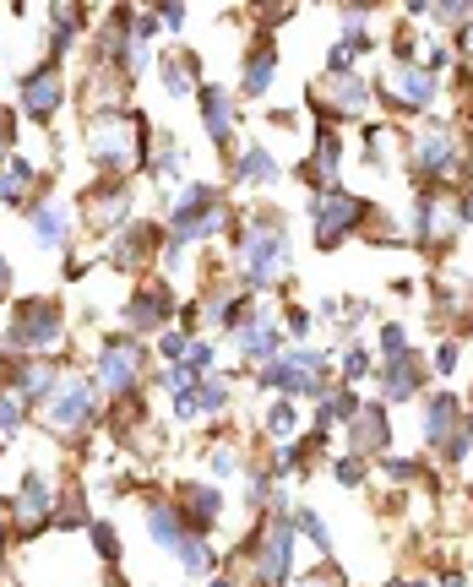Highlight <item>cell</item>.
<instances>
[{"label":"cell","mask_w":473,"mask_h":587,"mask_svg":"<svg viewBox=\"0 0 473 587\" xmlns=\"http://www.w3.org/2000/svg\"><path fill=\"white\" fill-rule=\"evenodd\" d=\"M82 142L98 169L147 164V120L131 115V109H93V120L82 126Z\"/></svg>","instance_id":"6da1fadb"},{"label":"cell","mask_w":473,"mask_h":587,"mask_svg":"<svg viewBox=\"0 0 473 587\" xmlns=\"http://www.w3.org/2000/svg\"><path fill=\"white\" fill-rule=\"evenodd\" d=\"M169 212H174V229H169V251H185V245L207 240V234L223 229V202L213 185H180V191H169Z\"/></svg>","instance_id":"7a4b0ae2"},{"label":"cell","mask_w":473,"mask_h":587,"mask_svg":"<svg viewBox=\"0 0 473 587\" xmlns=\"http://www.w3.org/2000/svg\"><path fill=\"white\" fill-rule=\"evenodd\" d=\"M66 337V321H60V305L55 299H22L17 305V321L6 327V354H33L44 359V348H60Z\"/></svg>","instance_id":"3957f363"},{"label":"cell","mask_w":473,"mask_h":587,"mask_svg":"<svg viewBox=\"0 0 473 587\" xmlns=\"http://www.w3.org/2000/svg\"><path fill=\"white\" fill-rule=\"evenodd\" d=\"M39 408H44V424L55 435H82L98 419V386H87L82 376H60Z\"/></svg>","instance_id":"277c9868"},{"label":"cell","mask_w":473,"mask_h":587,"mask_svg":"<svg viewBox=\"0 0 473 587\" xmlns=\"http://www.w3.org/2000/svg\"><path fill=\"white\" fill-rule=\"evenodd\" d=\"M240 261L245 283H283L289 278V234L278 223H251L240 234Z\"/></svg>","instance_id":"5b68a950"},{"label":"cell","mask_w":473,"mask_h":587,"mask_svg":"<svg viewBox=\"0 0 473 587\" xmlns=\"http://www.w3.org/2000/svg\"><path fill=\"white\" fill-rule=\"evenodd\" d=\"M310 218H316V245L321 251H332V245H343L348 234L359 229V223L370 218V202L365 196H348V191H316V202H310Z\"/></svg>","instance_id":"8992f818"},{"label":"cell","mask_w":473,"mask_h":587,"mask_svg":"<svg viewBox=\"0 0 473 587\" xmlns=\"http://www.w3.org/2000/svg\"><path fill=\"white\" fill-rule=\"evenodd\" d=\"M136 376H142V348H136L131 337H109L104 354H98L93 386H98V392H109V397H131Z\"/></svg>","instance_id":"52a82bcc"},{"label":"cell","mask_w":473,"mask_h":587,"mask_svg":"<svg viewBox=\"0 0 473 587\" xmlns=\"http://www.w3.org/2000/svg\"><path fill=\"white\" fill-rule=\"evenodd\" d=\"M321 370H327L321 354H278L272 365H261V386H278L289 397H310L321 392Z\"/></svg>","instance_id":"ba28073f"},{"label":"cell","mask_w":473,"mask_h":587,"mask_svg":"<svg viewBox=\"0 0 473 587\" xmlns=\"http://www.w3.org/2000/svg\"><path fill=\"white\" fill-rule=\"evenodd\" d=\"M289 560H294V522L278 517L267 533H256V582L283 587L289 582Z\"/></svg>","instance_id":"9c48e42d"},{"label":"cell","mask_w":473,"mask_h":587,"mask_svg":"<svg viewBox=\"0 0 473 587\" xmlns=\"http://www.w3.org/2000/svg\"><path fill=\"white\" fill-rule=\"evenodd\" d=\"M11 517H17V533L28 539V533H39L55 522V484L44 479V473H28L22 479V495H17V506H11Z\"/></svg>","instance_id":"30bf717a"},{"label":"cell","mask_w":473,"mask_h":587,"mask_svg":"<svg viewBox=\"0 0 473 587\" xmlns=\"http://www.w3.org/2000/svg\"><path fill=\"white\" fill-rule=\"evenodd\" d=\"M60 98H66V87H60V66H39L22 77V115L28 120H55L60 115Z\"/></svg>","instance_id":"8fae6325"},{"label":"cell","mask_w":473,"mask_h":587,"mask_svg":"<svg viewBox=\"0 0 473 587\" xmlns=\"http://www.w3.org/2000/svg\"><path fill=\"white\" fill-rule=\"evenodd\" d=\"M174 511H180V522L202 539V533L218 528L223 517V495L213 490V484H180V495H174Z\"/></svg>","instance_id":"7c38bea8"},{"label":"cell","mask_w":473,"mask_h":587,"mask_svg":"<svg viewBox=\"0 0 473 587\" xmlns=\"http://www.w3.org/2000/svg\"><path fill=\"white\" fill-rule=\"evenodd\" d=\"M387 93L403 109H430L435 104V77L419 66V60H392L387 66Z\"/></svg>","instance_id":"4fadbf2b"},{"label":"cell","mask_w":473,"mask_h":587,"mask_svg":"<svg viewBox=\"0 0 473 587\" xmlns=\"http://www.w3.org/2000/svg\"><path fill=\"white\" fill-rule=\"evenodd\" d=\"M414 158H419V174H425V180H446V174H457V164H463V153H457V136H452V126H430L425 136H419Z\"/></svg>","instance_id":"5bb4252c"},{"label":"cell","mask_w":473,"mask_h":587,"mask_svg":"<svg viewBox=\"0 0 473 587\" xmlns=\"http://www.w3.org/2000/svg\"><path fill=\"white\" fill-rule=\"evenodd\" d=\"M348 441H354V452H387L392 441V419L381 403H359V414L348 419Z\"/></svg>","instance_id":"9a60e30c"},{"label":"cell","mask_w":473,"mask_h":587,"mask_svg":"<svg viewBox=\"0 0 473 587\" xmlns=\"http://www.w3.org/2000/svg\"><path fill=\"white\" fill-rule=\"evenodd\" d=\"M169 289L164 283H147V289H136L131 294V305H126V321H131V332H158L169 321Z\"/></svg>","instance_id":"2e32d148"},{"label":"cell","mask_w":473,"mask_h":587,"mask_svg":"<svg viewBox=\"0 0 473 587\" xmlns=\"http://www.w3.org/2000/svg\"><path fill=\"white\" fill-rule=\"evenodd\" d=\"M158 245H164V234L153 229V223H131V229H120V240H115V251H109V261H115V267H147V256L158 251Z\"/></svg>","instance_id":"e0dca14e"},{"label":"cell","mask_w":473,"mask_h":587,"mask_svg":"<svg viewBox=\"0 0 473 587\" xmlns=\"http://www.w3.org/2000/svg\"><path fill=\"white\" fill-rule=\"evenodd\" d=\"M229 403V386L223 381H191L185 392H174V419H202V414H218V408Z\"/></svg>","instance_id":"ac0fdd59"},{"label":"cell","mask_w":473,"mask_h":587,"mask_svg":"<svg viewBox=\"0 0 473 587\" xmlns=\"http://www.w3.org/2000/svg\"><path fill=\"white\" fill-rule=\"evenodd\" d=\"M196 98H202L207 136H213L218 147H229L234 142V104H229V93H223V87H196Z\"/></svg>","instance_id":"d6986e66"},{"label":"cell","mask_w":473,"mask_h":587,"mask_svg":"<svg viewBox=\"0 0 473 587\" xmlns=\"http://www.w3.org/2000/svg\"><path fill=\"white\" fill-rule=\"evenodd\" d=\"M33 240L44 245V251H66L71 245V223H66V207L55 202H33Z\"/></svg>","instance_id":"ffe728a7"},{"label":"cell","mask_w":473,"mask_h":587,"mask_svg":"<svg viewBox=\"0 0 473 587\" xmlns=\"http://www.w3.org/2000/svg\"><path fill=\"white\" fill-rule=\"evenodd\" d=\"M33 185H39L33 164H22V158H6V164H0V202L33 207Z\"/></svg>","instance_id":"44dd1931"},{"label":"cell","mask_w":473,"mask_h":587,"mask_svg":"<svg viewBox=\"0 0 473 587\" xmlns=\"http://www.w3.org/2000/svg\"><path fill=\"white\" fill-rule=\"evenodd\" d=\"M419 381H425V365H419L414 354H397L392 365H387V376H381V386H387V397H392V403L414 397V392H419Z\"/></svg>","instance_id":"7402d4cb"},{"label":"cell","mask_w":473,"mask_h":587,"mask_svg":"<svg viewBox=\"0 0 473 587\" xmlns=\"http://www.w3.org/2000/svg\"><path fill=\"white\" fill-rule=\"evenodd\" d=\"M452 435H457V397H435V403L425 408V441L446 452Z\"/></svg>","instance_id":"603a6c76"},{"label":"cell","mask_w":473,"mask_h":587,"mask_svg":"<svg viewBox=\"0 0 473 587\" xmlns=\"http://www.w3.org/2000/svg\"><path fill=\"white\" fill-rule=\"evenodd\" d=\"M327 87H332V104L321 109V115H359V109L370 104V87L359 77H327Z\"/></svg>","instance_id":"cb8c5ba5"},{"label":"cell","mask_w":473,"mask_h":587,"mask_svg":"<svg viewBox=\"0 0 473 587\" xmlns=\"http://www.w3.org/2000/svg\"><path fill=\"white\" fill-rule=\"evenodd\" d=\"M147 528H153V544L158 549H180V539H185V522H180V511H174L169 501L147 506Z\"/></svg>","instance_id":"d4e9b609"},{"label":"cell","mask_w":473,"mask_h":587,"mask_svg":"<svg viewBox=\"0 0 473 587\" xmlns=\"http://www.w3.org/2000/svg\"><path fill=\"white\" fill-rule=\"evenodd\" d=\"M272 71H278V49L272 44H256L251 60H245V98H261L272 87Z\"/></svg>","instance_id":"484cf974"},{"label":"cell","mask_w":473,"mask_h":587,"mask_svg":"<svg viewBox=\"0 0 473 587\" xmlns=\"http://www.w3.org/2000/svg\"><path fill=\"white\" fill-rule=\"evenodd\" d=\"M158 77H164L169 93H196V55H164L158 60Z\"/></svg>","instance_id":"4316f807"},{"label":"cell","mask_w":473,"mask_h":587,"mask_svg":"<svg viewBox=\"0 0 473 587\" xmlns=\"http://www.w3.org/2000/svg\"><path fill=\"white\" fill-rule=\"evenodd\" d=\"M234 174H240V180H261V185H272V180H278V164H272L267 147H251V153L240 158V169H234Z\"/></svg>","instance_id":"83f0119b"},{"label":"cell","mask_w":473,"mask_h":587,"mask_svg":"<svg viewBox=\"0 0 473 587\" xmlns=\"http://www.w3.org/2000/svg\"><path fill=\"white\" fill-rule=\"evenodd\" d=\"M174 555H180V566H185V571H207V566H213V549H207L202 539H196V533H185Z\"/></svg>","instance_id":"f1b7e54d"},{"label":"cell","mask_w":473,"mask_h":587,"mask_svg":"<svg viewBox=\"0 0 473 587\" xmlns=\"http://www.w3.org/2000/svg\"><path fill=\"white\" fill-rule=\"evenodd\" d=\"M180 164H185L180 142H158V153L147 158V169H153V174H180Z\"/></svg>","instance_id":"f546056e"},{"label":"cell","mask_w":473,"mask_h":587,"mask_svg":"<svg viewBox=\"0 0 473 587\" xmlns=\"http://www.w3.org/2000/svg\"><path fill=\"white\" fill-rule=\"evenodd\" d=\"M22 408H28V403H22V397L0 392V435H17V430H22V419H28V414H22Z\"/></svg>","instance_id":"4dcf8cb0"},{"label":"cell","mask_w":473,"mask_h":587,"mask_svg":"<svg viewBox=\"0 0 473 587\" xmlns=\"http://www.w3.org/2000/svg\"><path fill=\"white\" fill-rule=\"evenodd\" d=\"M294 528H300L305 539H310V544L321 549V555H327V549H332V539H327V522H321L316 511H300V517H294Z\"/></svg>","instance_id":"1f68e13d"},{"label":"cell","mask_w":473,"mask_h":587,"mask_svg":"<svg viewBox=\"0 0 473 587\" xmlns=\"http://www.w3.org/2000/svg\"><path fill=\"white\" fill-rule=\"evenodd\" d=\"M158 348H164V359H169V365H180V359L185 354H191V332H164V343H158Z\"/></svg>","instance_id":"d6a6232c"},{"label":"cell","mask_w":473,"mask_h":587,"mask_svg":"<svg viewBox=\"0 0 473 587\" xmlns=\"http://www.w3.org/2000/svg\"><path fill=\"white\" fill-rule=\"evenodd\" d=\"M93 549L104 560H120V539H115V528H109V522H93Z\"/></svg>","instance_id":"836d02e7"},{"label":"cell","mask_w":473,"mask_h":587,"mask_svg":"<svg viewBox=\"0 0 473 587\" xmlns=\"http://www.w3.org/2000/svg\"><path fill=\"white\" fill-rule=\"evenodd\" d=\"M11 147H17V115H11V109H0V164H6V158H17Z\"/></svg>","instance_id":"e575fe53"},{"label":"cell","mask_w":473,"mask_h":587,"mask_svg":"<svg viewBox=\"0 0 473 587\" xmlns=\"http://www.w3.org/2000/svg\"><path fill=\"white\" fill-rule=\"evenodd\" d=\"M294 424H300V414H294V403H278V408L267 414V430H272V435H289Z\"/></svg>","instance_id":"d590c367"},{"label":"cell","mask_w":473,"mask_h":587,"mask_svg":"<svg viewBox=\"0 0 473 587\" xmlns=\"http://www.w3.org/2000/svg\"><path fill=\"white\" fill-rule=\"evenodd\" d=\"M332 473H338L343 484H359V479H365V457H338V462H332Z\"/></svg>","instance_id":"8d00e7d4"},{"label":"cell","mask_w":473,"mask_h":587,"mask_svg":"<svg viewBox=\"0 0 473 587\" xmlns=\"http://www.w3.org/2000/svg\"><path fill=\"white\" fill-rule=\"evenodd\" d=\"M207 462H213V473H218V479H229V473L240 468V457H234L229 446H213V452H207Z\"/></svg>","instance_id":"74e56055"},{"label":"cell","mask_w":473,"mask_h":587,"mask_svg":"<svg viewBox=\"0 0 473 587\" xmlns=\"http://www.w3.org/2000/svg\"><path fill=\"white\" fill-rule=\"evenodd\" d=\"M381 348H387V354H408V332L397 327V321H387V327H381Z\"/></svg>","instance_id":"f35d334b"},{"label":"cell","mask_w":473,"mask_h":587,"mask_svg":"<svg viewBox=\"0 0 473 587\" xmlns=\"http://www.w3.org/2000/svg\"><path fill=\"white\" fill-rule=\"evenodd\" d=\"M365 370H370V354H365V348H348V354H343V376L359 381Z\"/></svg>","instance_id":"ab89813d"},{"label":"cell","mask_w":473,"mask_h":587,"mask_svg":"<svg viewBox=\"0 0 473 587\" xmlns=\"http://www.w3.org/2000/svg\"><path fill=\"white\" fill-rule=\"evenodd\" d=\"M153 17H158V22H164V28H174V33H180V28H185V6H158V11H153Z\"/></svg>","instance_id":"60d3db41"},{"label":"cell","mask_w":473,"mask_h":587,"mask_svg":"<svg viewBox=\"0 0 473 587\" xmlns=\"http://www.w3.org/2000/svg\"><path fill=\"white\" fill-rule=\"evenodd\" d=\"M435 370H457V343H441V354H435Z\"/></svg>","instance_id":"b9f144b4"},{"label":"cell","mask_w":473,"mask_h":587,"mask_svg":"<svg viewBox=\"0 0 473 587\" xmlns=\"http://www.w3.org/2000/svg\"><path fill=\"white\" fill-rule=\"evenodd\" d=\"M289 332H294V337L310 332V310H289Z\"/></svg>","instance_id":"7bdbcfd3"},{"label":"cell","mask_w":473,"mask_h":587,"mask_svg":"<svg viewBox=\"0 0 473 587\" xmlns=\"http://www.w3.org/2000/svg\"><path fill=\"white\" fill-rule=\"evenodd\" d=\"M6 294H11V261L0 256V299H6Z\"/></svg>","instance_id":"ee69618b"},{"label":"cell","mask_w":473,"mask_h":587,"mask_svg":"<svg viewBox=\"0 0 473 587\" xmlns=\"http://www.w3.org/2000/svg\"><path fill=\"white\" fill-rule=\"evenodd\" d=\"M463 49H473V22H468V28H463Z\"/></svg>","instance_id":"f6af8a7d"},{"label":"cell","mask_w":473,"mask_h":587,"mask_svg":"<svg viewBox=\"0 0 473 587\" xmlns=\"http://www.w3.org/2000/svg\"><path fill=\"white\" fill-rule=\"evenodd\" d=\"M387 587H425V582H408V577H403V582H387Z\"/></svg>","instance_id":"bcb514c9"},{"label":"cell","mask_w":473,"mask_h":587,"mask_svg":"<svg viewBox=\"0 0 473 587\" xmlns=\"http://www.w3.org/2000/svg\"><path fill=\"white\" fill-rule=\"evenodd\" d=\"M207 587H229V582H223V577H213V582H207Z\"/></svg>","instance_id":"7dc6e473"},{"label":"cell","mask_w":473,"mask_h":587,"mask_svg":"<svg viewBox=\"0 0 473 587\" xmlns=\"http://www.w3.org/2000/svg\"><path fill=\"white\" fill-rule=\"evenodd\" d=\"M0 66H6V55H0Z\"/></svg>","instance_id":"c3c4849f"}]
</instances>
